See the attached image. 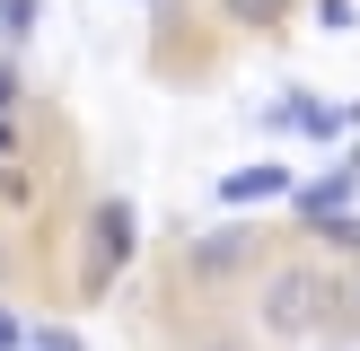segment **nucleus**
<instances>
[{"instance_id": "1", "label": "nucleus", "mask_w": 360, "mask_h": 351, "mask_svg": "<svg viewBox=\"0 0 360 351\" xmlns=\"http://www.w3.org/2000/svg\"><path fill=\"white\" fill-rule=\"evenodd\" d=\"M132 246H141L132 202H97V211H88V263H79V281H88V290H105V281L132 263Z\"/></svg>"}, {"instance_id": "4", "label": "nucleus", "mask_w": 360, "mask_h": 351, "mask_svg": "<svg viewBox=\"0 0 360 351\" xmlns=\"http://www.w3.org/2000/svg\"><path fill=\"white\" fill-rule=\"evenodd\" d=\"M352 185H360V158H334V176L290 185V202H299V220H326V211H352Z\"/></svg>"}, {"instance_id": "9", "label": "nucleus", "mask_w": 360, "mask_h": 351, "mask_svg": "<svg viewBox=\"0 0 360 351\" xmlns=\"http://www.w3.org/2000/svg\"><path fill=\"white\" fill-rule=\"evenodd\" d=\"M35 27V0H0V35H27Z\"/></svg>"}, {"instance_id": "2", "label": "nucleus", "mask_w": 360, "mask_h": 351, "mask_svg": "<svg viewBox=\"0 0 360 351\" xmlns=\"http://www.w3.org/2000/svg\"><path fill=\"white\" fill-rule=\"evenodd\" d=\"M326 281L316 272H273V290H264V333H316L326 325Z\"/></svg>"}, {"instance_id": "7", "label": "nucleus", "mask_w": 360, "mask_h": 351, "mask_svg": "<svg viewBox=\"0 0 360 351\" xmlns=\"http://www.w3.org/2000/svg\"><path fill=\"white\" fill-rule=\"evenodd\" d=\"M308 228L326 246H343V255H360V220H352V211H326V220H308Z\"/></svg>"}, {"instance_id": "13", "label": "nucleus", "mask_w": 360, "mask_h": 351, "mask_svg": "<svg viewBox=\"0 0 360 351\" xmlns=\"http://www.w3.org/2000/svg\"><path fill=\"white\" fill-rule=\"evenodd\" d=\"M9 105H18V70L0 62V114H9Z\"/></svg>"}, {"instance_id": "11", "label": "nucleus", "mask_w": 360, "mask_h": 351, "mask_svg": "<svg viewBox=\"0 0 360 351\" xmlns=\"http://www.w3.org/2000/svg\"><path fill=\"white\" fill-rule=\"evenodd\" d=\"M0 351H27V325H18L9 307H0Z\"/></svg>"}, {"instance_id": "5", "label": "nucleus", "mask_w": 360, "mask_h": 351, "mask_svg": "<svg viewBox=\"0 0 360 351\" xmlns=\"http://www.w3.org/2000/svg\"><path fill=\"white\" fill-rule=\"evenodd\" d=\"M264 123H273V132H308V140H334V132H343V114H334V105H316V97H281Z\"/></svg>"}, {"instance_id": "6", "label": "nucleus", "mask_w": 360, "mask_h": 351, "mask_svg": "<svg viewBox=\"0 0 360 351\" xmlns=\"http://www.w3.org/2000/svg\"><path fill=\"white\" fill-rule=\"evenodd\" d=\"M255 255V237H246V228H220V237H193V272H238V263Z\"/></svg>"}, {"instance_id": "8", "label": "nucleus", "mask_w": 360, "mask_h": 351, "mask_svg": "<svg viewBox=\"0 0 360 351\" xmlns=\"http://www.w3.org/2000/svg\"><path fill=\"white\" fill-rule=\"evenodd\" d=\"M316 27L343 35V27H360V9H352V0H316Z\"/></svg>"}, {"instance_id": "10", "label": "nucleus", "mask_w": 360, "mask_h": 351, "mask_svg": "<svg viewBox=\"0 0 360 351\" xmlns=\"http://www.w3.org/2000/svg\"><path fill=\"white\" fill-rule=\"evenodd\" d=\"M27 351H79V333H62V325H44V333H27Z\"/></svg>"}, {"instance_id": "14", "label": "nucleus", "mask_w": 360, "mask_h": 351, "mask_svg": "<svg viewBox=\"0 0 360 351\" xmlns=\"http://www.w3.org/2000/svg\"><path fill=\"white\" fill-rule=\"evenodd\" d=\"M9 140H18V132H9V123H0V158H9Z\"/></svg>"}, {"instance_id": "12", "label": "nucleus", "mask_w": 360, "mask_h": 351, "mask_svg": "<svg viewBox=\"0 0 360 351\" xmlns=\"http://www.w3.org/2000/svg\"><path fill=\"white\" fill-rule=\"evenodd\" d=\"M229 9H238V18H255V27H264V18H273L281 0H229Z\"/></svg>"}, {"instance_id": "3", "label": "nucleus", "mask_w": 360, "mask_h": 351, "mask_svg": "<svg viewBox=\"0 0 360 351\" xmlns=\"http://www.w3.org/2000/svg\"><path fill=\"white\" fill-rule=\"evenodd\" d=\"M281 193H290V167H281V158H255V167H229V176H220V202H229V211L281 202Z\"/></svg>"}]
</instances>
